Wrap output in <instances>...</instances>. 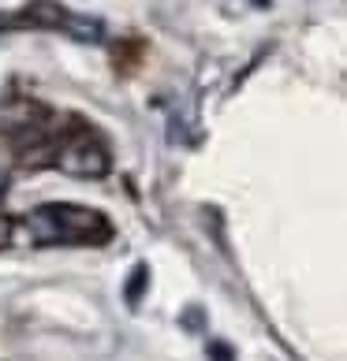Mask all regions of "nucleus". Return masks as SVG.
<instances>
[{"label": "nucleus", "instance_id": "f257e3e1", "mask_svg": "<svg viewBox=\"0 0 347 361\" xmlns=\"http://www.w3.org/2000/svg\"><path fill=\"white\" fill-rule=\"evenodd\" d=\"M30 235L37 243H71L83 246L93 243L101 246L112 235L109 220L98 209H83V205H42L30 212Z\"/></svg>", "mask_w": 347, "mask_h": 361}, {"label": "nucleus", "instance_id": "f03ea898", "mask_svg": "<svg viewBox=\"0 0 347 361\" xmlns=\"http://www.w3.org/2000/svg\"><path fill=\"white\" fill-rule=\"evenodd\" d=\"M57 168L75 176V179H101L109 171V149L90 135H75L57 153Z\"/></svg>", "mask_w": 347, "mask_h": 361}, {"label": "nucleus", "instance_id": "7ed1b4c3", "mask_svg": "<svg viewBox=\"0 0 347 361\" xmlns=\"http://www.w3.org/2000/svg\"><path fill=\"white\" fill-rule=\"evenodd\" d=\"M19 23H30V26H42V30H60V26H68L71 16L64 11L57 0H30V8L23 11Z\"/></svg>", "mask_w": 347, "mask_h": 361}, {"label": "nucleus", "instance_id": "20e7f679", "mask_svg": "<svg viewBox=\"0 0 347 361\" xmlns=\"http://www.w3.org/2000/svg\"><path fill=\"white\" fill-rule=\"evenodd\" d=\"M146 276H150V272H146V264H139V269H135V279H131V287H127V298H131V302H139V298H142Z\"/></svg>", "mask_w": 347, "mask_h": 361}, {"label": "nucleus", "instance_id": "39448f33", "mask_svg": "<svg viewBox=\"0 0 347 361\" xmlns=\"http://www.w3.org/2000/svg\"><path fill=\"white\" fill-rule=\"evenodd\" d=\"M8 243H11V220L0 216V250H4Z\"/></svg>", "mask_w": 347, "mask_h": 361}, {"label": "nucleus", "instance_id": "423d86ee", "mask_svg": "<svg viewBox=\"0 0 347 361\" xmlns=\"http://www.w3.org/2000/svg\"><path fill=\"white\" fill-rule=\"evenodd\" d=\"M4 190H8V176H4V168H0V197H4Z\"/></svg>", "mask_w": 347, "mask_h": 361}, {"label": "nucleus", "instance_id": "0eeeda50", "mask_svg": "<svg viewBox=\"0 0 347 361\" xmlns=\"http://www.w3.org/2000/svg\"><path fill=\"white\" fill-rule=\"evenodd\" d=\"M254 4H258V8H269V0H254Z\"/></svg>", "mask_w": 347, "mask_h": 361}]
</instances>
